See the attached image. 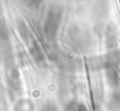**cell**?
Here are the masks:
<instances>
[{
	"mask_svg": "<svg viewBox=\"0 0 120 111\" xmlns=\"http://www.w3.org/2000/svg\"><path fill=\"white\" fill-rule=\"evenodd\" d=\"M62 21V9L57 6L51 7L48 11L47 18L44 20V33L48 39H55L57 36L60 26Z\"/></svg>",
	"mask_w": 120,
	"mask_h": 111,
	"instance_id": "obj_1",
	"label": "cell"
},
{
	"mask_svg": "<svg viewBox=\"0 0 120 111\" xmlns=\"http://www.w3.org/2000/svg\"><path fill=\"white\" fill-rule=\"evenodd\" d=\"M29 50H30V54H32L33 59H34L38 63H40V62H42V61L44 60V54H43L42 49L39 47V44H38L35 41H33V44H32V47H30Z\"/></svg>",
	"mask_w": 120,
	"mask_h": 111,
	"instance_id": "obj_2",
	"label": "cell"
},
{
	"mask_svg": "<svg viewBox=\"0 0 120 111\" xmlns=\"http://www.w3.org/2000/svg\"><path fill=\"white\" fill-rule=\"evenodd\" d=\"M110 108L114 111L120 110V92H113L110 98Z\"/></svg>",
	"mask_w": 120,
	"mask_h": 111,
	"instance_id": "obj_3",
	"label": "cell"
},
{
	"mask_svg": "<svg viewBox=\"0 0 120 111\" xmlns=\"http://www.w3.org/2000/svg\"><path fill=\"white\" fill-rule=\"evenodd\" d=\"M41 111H58V108L55 103L52 102H47L42 108H41Z\"/></svg>",
	"mask_w": 120,
	"mask_h": 111,
	"instance_id": "obj_4",
	"label": "cell"
},
{
	"mask_svg": "<svg viewBox=\"0 0 120 111\" xmlns=\"http://www.w3.org/2000/svg\"><path fill=\"white\" fill-rule=\"evenodd\" d=\"M76 110H77V111H89V110H87V108H86V107H85L83 103H79V104L77 105Z\"/></svg>",
	"mask_w": 120,
	"mask_h": 111,
	"instance_id": "obj_5",
	"label": "cell"
}]
</instances>
